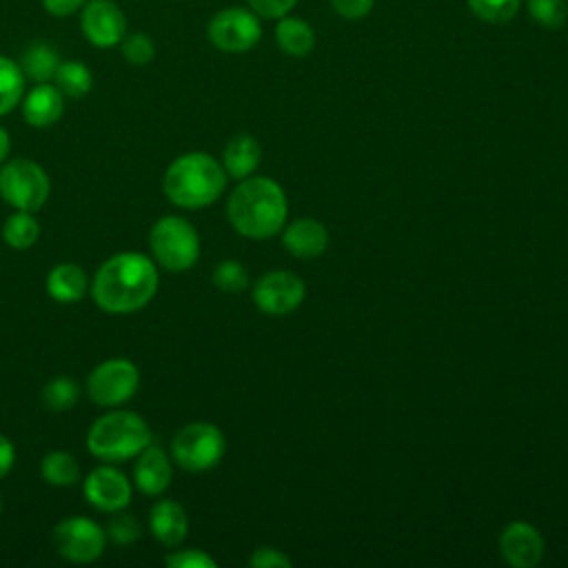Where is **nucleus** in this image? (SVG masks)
I'll list each match as a JSON object with an SVG mask.
<instances>
[{"mask_svg":"<svg viewBox=\"0 0 568 568\" xmlns=\"http://www.w3.org/2000/svg\"><path fill=\"white\" fill-rule=\"evenodd\" d=\"M158 291L155 264L135 251L118 253L100 264L93 282V302L106 313H133L146 306Z\"/></svg>","mask_w":568,"mask_h":568,"instance_id":"obj_1","label":"nucleus"},{"mask_svg":"<svg viewBox=\"0 0 568 568\" xmlns=\"http://www.w3.org/2000/svg\"><path fill=\"white\" fill-rule=\"evenodd\" d=\"M226 215L240 235L266 240L284 226L286 195L271 178H244L229 197Z\"/></svg>","mask_w":568,"mask_h":568,"instance_id":"obj_2","label":"nucleus"},{"mask_svg":"<svg viewBox=\"0 0 568 568\" xmlns=\"http://www.w3.org/2000/svg\"><path fill=\"white\" fill-rule=\"evenodd\" d=\"M226 186L224 166L209 153L193 151L175 158L162 180L169 202L182 209H202L213 204Z\"/></svg>","mask_w":568,"mask_h":568,"instance_id":"obj_3","label":"nucleus"},{"mask_svg":"<svg viewBox=\"0 0 568 568\" xmlns=\"http://www.w3.org/2000/svg\"><path fill=\"white\" fill-rule=\"evenodd\" d=\"M151 444L146 422L131 410H111L93 422L87 433V448L102 462L138 457Z\"/></svg>","mask_w":568,"mask_h":568,"instance_id":"obj_4","label":"nucleus"},{"mask_svg":"<svg viewBox=\"0 0 568 568\" xmlns=\"http://www.w3.org/2000/svg\"><path fill=\"white\" fill-rule=\"evenodd\" d=\"M149 244L155 262L173 273L191 268L200 257V237L195 226L178 215L160 217L151 226Z\"/></svg>","mask_w":568,"mask_h":568,"instance_id":"obj_5","label":"nucleus"},{"mask_svg":"<svg viewBox=\"0 0 568 568\" xmlns=\"http://www.w3.org/2000/svg\"><path fill=\"white\" fill-rule=\"evenodd\" d=\"M224 435L211 422H191L182 426L171 442L173 459L178 466L191 473H202L217 466L224 457Z\"/></svg>","mask_w":568,"mask_h":568,"instance_id":"obj_6","label":"nucleus"},{"mask_svg":"<svg viewBox=\"0 0 568 568\" xmlns=\"http://www.w3.org/2000/svg\"><path fill=\"white\" fill-rule=\"evenodd\" d=\"M51 191L49 175L40 164L27 158L2 162L0 166V195L16 211H38Z\"/></svg>","mask_w":568,"mask_h":568,"instance_id":"obj_7","label":"nucleus"},{"mask_svg":"<svg viewBox=\"0 0 568 568\" xmlns=\"http://www.w3.org/2000/svg\"><path fill=\"white\" fill-rule=\"evenodd\" d=\"M140 371L124 357H113L98 364L87 379V393L98 406H120L135 395Z\"/></svg>","mask_w":568,"mask_h":568,"instance_id":"obj_8","label":"nucleus"},{"mask_svg":"<svg viewBox=\"0 0 568 568\" xmlns=\"http://www.w3.org/2000/svg\"><path fill=\"white\" fill-rule=\"evenodd\" d=\"M209 42L226 53H244L253 49L262 38L257 13L242 7H229L217 11L206 27Z\"/></svg>","mask_w":568,"mask_h":568,"instance_id":"obj_9","label":"nucleus"},{"mask_svg":"<svg viewBox=\"0 0 568 568\" xmlns=\"http://www.w3.org/2000/svg\"><path fill=\"white\" fill-rule=\"evenodd\" d=\"M60 557L73 564L95 561L104 552L106 532L89 517H67L51 532Z\"/></svg>","mask_w":568,"mask_h":568,"instance_id":"obj_10","label":"nucleus"},{"mask_svg":"<svg viewBox=\"0 0 568 568\" xmlns=\"http://www.w3.org/2000/svg\"><path fill=\"white\" fill-rule=\"evenodd\" d=\"M304 295L302 277L291 271H271L253 286V302L266 315L293 313L304 302Z\"/></svg>","mask_w":568,"mask_h":568,"instance_id":"obj_11","label":"nucleus"},{"mask_svg":"<svg viewBox=\"0 0 568 568\" xmlns=\"http://www.w3.org/2000/svg\"><path fill=\"white\" fill-rule=\"evenodd\" d=\"M80 27L84 38L98 49L118 47L126 36V18L113 0H87Z\"/></svg>","mask_w":568,"mask_h":568,"instance_id":"obj_12","label":"nucleus"},{"mask_svg":"<svg viewBox=\"0 0 568 568\" xmlns=\"http://www.w3.org/2000/svg\"><path fill=\"white\" fill-rule=\"evenodd\" d=\"M84 499L104 513L124 510L131 501V484L126 475L113 466H98L84 477Z\"/></svg>","mask_w":568,"mask_h":568,"instance_id":"obj_13","label":"nucleus"},{"mask_svg":"<svg viewBox=\"0 0 568 568\" xmlns=\"http://www.w3.org/2000/svg\"><path fill=\"white\" fill-rule=\"evenodd\" d=\"M499 552L513 568H532L544 557V539L528 521H513L499 535Z\"/></svg>","mask_w":568,"mask_h":568,"instance_id":"obj_14","label":"nucleus"},{"mask_svg":"<svg viewBox=\"0 0 568 568\" xmlns=\"http://www.w3.org/2000/svg\"><path fill=\"white\" fill-rule=\"evenodd\" d=\"M64 111V95L55 84L38 82L24 98H22V118L27 124L36 129H47L62 118Z\"/></svg>","mask_w":568,"mask_h":568,"instance_id":"obj_15","label":"nucleus"},{"mask_svg":"<svg viewBox=\"0 0 568 568\" xmlns=\"http://www.w3.org/2000/svg\"><path fill=\"white\" fill-rule=\"evenodd\" d=\"M173 477V468L169 462V455L160 446H146L138 457L133 466V479L138 490L144 495H162Z\"/></svg>","mask_w":568,"mask_h":568,"instance_id":"obj_16","label":"nucleus"},{"mask_svg":"<svg viewBox=\"0 0 568 568\" xmlns=\"http://www.w3.org/2000/svg\"><path fill=\"white\" fill-rule=\"evenodd\" d=\"M282 242L291 255H295L300 260H313L326 251L328 231L322 222L302 217L284 229Z\"/></svg>","mask_w":568,"mask_h":568,"instance_id":"obj_17","label":"nucleus"},{"mask_svg":"<svg viewBox=\"0 0 568 568\" xmlns=\"http://www.w3.org/2000/svg\"><path fill=\"white\" fill-rule=\"evenodd\" d=\"M149 528L162 546H178L186 537L189 519L184 508L173 499H160L149 515Z\"/></svg>","mask_w":568,"mask_h":568,"instance_id":"obj_18","label":"nucleus"},{"mask_svg":"<svg viewBox=\"0 0 568 568\" xmlns=\"http://www.w3.org/2000/svg\"><path fill=\"white\" fill-rule=\"evenodd\" d=\"M89 280L87 273L71 262H62L53 266L47 275V293L51 300L60 304H73L80 302L87 295Z\"/></svg>","mask_w":568,"mask_h":568,"instance_id":"obj_19","label":"nucleus"},{"mask_svg":"<svg viewBox=\"0 0 568 568\" xmlns=\"http://www.w3.org/2000/svg\"><path fill=\"white\" fill-rule=\"evenodd\" d=\"M260 155H262V149H260L257 140L253 135L242 133V135L231 138L229 144L224 146L222 166H224L226 175H231L233 180H244L257 169Z\"/></svg>","mask_w":568,"mask_h":568,"instance_id":"obj_20","label":"nucleus"},{"mask_svg":"<svg viewBox=\"0 0 568 568\" xmlns=\"http://www.w3.org/2000/svg\"><path fill=\"white\" fill-rule=\"evenodd\" d=\"M275 40H277L280 49L293 58H304L315 47V33H313L311 24L306 20L288 16V13L280 18V22L275 27Z\"/></svg>","mask_w":568,"mask_h":568,"instance_id":"obj_21","label":"nucleus"},{"mask_svg":"<svg viewBox=\"0 0 568 568\" xmlns=\"http://www.w3.org/2000/svg\"><path fill=\"white\" fill-rule=\"evenodd\" d=\"M18 64H20L24 78H29L33 82H49V80H53V75L60 67V58H58V51L49 42L36 40V42H29V47L22 51Z\"/></svg>","mask_w":568,"mask_h":568,"instance_id":"obj_22","label":"nucleus"},{"mask_svg":"<svg viewBox=\"0 0 568 568\" xmlns=\"http://www.w3.org/2000/svg\"><path fill=\"white\" fill-rule=\"evenodd\" d=\"M24 93V73L20 64L7 55H0V115L11 113Z\"/></svg>","mask_w":568,"mask_h":568,"instance_id":"obj_23","label":"nucleus"},{"mask_svg":"<svg viewBox=\"0 0 568 568\" xmlns=\"http://www.w3.org/2000/svg\"><path fill=\"white\" fill-rule=\"evenodd\" d=\"M53 80H55V87L67 98H84L93 87L91 69L87 64H82L80 60L60 62Z\"/></svg>","mask_w":568,"mask_h":568,"instance_id":"obj_24","label":"nucleus"},{"mask_svg":"<svg viewBox=\"0 0 568 568\" xmlns=\"http://www.w3.org/2000/svg\"><path fill=\"white\" fill-rule=\"evenodd\" d=\"M40 235V224L38 220L29 213V211H16L7 217L4 226H2V237L11 248L24 251L29 246L36 244Z\"/></svg>","mask_w":568,"mask_h":568,"instance_id":"obj_25","label":"nucleus"},{"mask_svg":"<svg viewBox=\"0 0 568 568\" xmlns=\"http://www.w3.org/2000/svg\"><path fill=\"white\" fill-rule=\"evenodd\" d=\"M40 473H42V479L51 486H71L80 479V466L75 457L64 450L47 453L40 464Z\"/></svg>","mask_w":568,"mask_h":568,"instance_id":"obj_26","label":"nucleus"},{"mask_svg":"<svg viewBox=\"0 0 568 568\" xmlns=\"http://www.w3.org/2000/svg\"><path fill=\"white\" fill-rule=\"evenodd\" d=\"M80 388L69 377H55L42 388V404L53 413H64L78 404Z\"/></svg>","mask_w":568,"mask_h":568,"instance_id":"obj_27","label":"nucleus"},{"mask_svg":"<svg viewBox=\"0 0 568 568\" xmlns=\"http://www.w3.org/2000/svg\"><path fill=\"white\" fill-rule=\"evenodd\" d=\"M468 9L484 22L504 24L513 20L521 7V0H466Z\"/></svg>","mask_w":568,"mask_h":568,"instance_id":"obj_28","label":"nucleus"},{"mask_svg":"<svg viewBox=\"0 0 568 568\" xmlns=\"http://www.w3.org/2000/svg\"><path fill=\"white\" fill-rule=\"evenodd\" d=\"M530 18L546 29H561L568 16L564 0H528Z\"/></svg>","mask_w":568,"mask_h":568,"instance_id":"obj_29","label":"nucleus"},{"mask_svg":"<svg viewBox=\"0 0 568 568\" xmlns=\"http://www.w3.org/2000/svg\"><path fill=\"white\" fill-rule=\"evenodd\" d=\"M213 284L226 293H240L248 286L246 268L235 260H224L213 271Z\"/></svg>","mask_w":568,"mask_h":568,"instance_id":"obj_30","label":"nucleus"},{"mask_svg":"<svg viewBox=\"0 0 568 568\" xmlns=\"http://www.w3.org/2000/svg\"><path fill=\"white\" fill-rule=\"evenodd\" d=\"M120 49H122V55L135 67H144L155 58V42L146 33L124 36V40L120 42Z\"/></svg>","mask_w":568,"mask_h":568,"instance_id":"obj_31","label":"nucleus"},{"mask_svg":"<svg viewBox=\"0 0 568 568\" xmlns=\"http://www.w3.org/2000/svg\"><path fill=\"white\" fill-rule=\"evenodd\" d=\"M164 564L169 568H215V559L197 548L175 550L164 557Z\"/></svg>","mask_w":568,"mask_h":568,"instance_id":"obj_32","label":"nucleus"},{"mask_svg":"<svg viewBox=\"0 0 568 568\" xmlns=\"http://www.w3.org/2000/svg\"><path fill=\"white\" fill-rule=\"evenodd\" d=\"M106 535L115 541V544H131L140 537V526L135 521V517L124 515L122 510H118V515L109 521V530Z\"/></svg>","mask_w":568,"mask_h":568,"instance_id":"obj_33","label":"nucleus"},{"mask_svg":"<svg viewBox=\"0 0 568 568\" xmlns=\"http://www.w3.org/2000/svg\"><path fill=\"white\" fill-rule=\"evenodd\" d=\"M251 11L257 13L260 18H266V20H273V18H282L286 16L297 0H246Z\"/></svg>","mask_w":568,"mask_h":568,"instance_id":"obj_34","label":"nucleus"},{"mask_svg":"<svg viewBox=\"0 0 568 568\" xmlns=\"http://www.w3.org/2000/svg\"><path fill=\"white\" fill-rule=\"evenodd\" d=\"M375 0H331V7L337 16L346 20H359L371 13Z\"/></svg>","mask_w":568,"mask_h":568,"instance_id":"obj_35","label":"nucleus"},{"mask_svg":"<svg viewBox=\"0 0 568 568\" xmlns=\"http://www.w3.org/2000/svg\"><path fill=\"white\" fill-rule=\"evenodd\" d=\"M251 568H288L291 561L286 555H282L275 548H257L251 559H248Z\"/></svg>","mask_w":568,"mask_h":568,"instance_id":"obj_36","label":"nucleus"},{"mask_svg":"<svg viewBox=\"0 0 568 568\" xmlns=\"http://www.w3.org/2000/svg\"><path fill=\"white\" fill-rule=\"evenodd\" d=\"M87 4V0H42V7L47 9V13L64 18L75 13L78 9H82Z\"/></svg>","mask_w":568,"mask_h":568,"instance_id":"obj_37","label":"nucleus"},{"mask_svg":"<svg viewBox=\"0 0 568 568\" xmlns=\"http://www.w3.org/2000/svg\"><path fill=\"white\" fill-rule=\"evenodd\" d=\"M13 459H16V448H13V444L9 442V437L0 435V479L11 470Z\"/></svg>","mask_w":568,"mask_h":568,"instance_id":"obj_38","label":"nucleus"},{"mask_svg":"<svg viewBox=\"0 0 568 568\" xmlns=\"http://www.w3.org/2000/svg\"><path fill=\"white\" fill-rule=\"evenodd\" d=\"M7 153H9V135H7V131L0 126V164L7 160Z\"/></svg>","mask_w":568,"mask_h":568,"instance_id":"obj_39","label":"nucleus"},{"mask_svg":"<svg viewBox=\"0 0 568 568\" xmlns=\"http://www.w3.org/2000/svg\"><path fill=\"white\" fill-rule=\"evenodd\" d=\"M0 513H2V501H0Z\"/></svg>","mask_w":568,"mask_h":568,"instance_id":"obj_40","label":"nucleus"}]
</instances>
